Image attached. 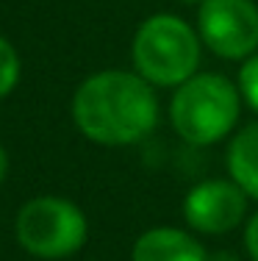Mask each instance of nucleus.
Listing matches in <instances>:
<instances>
[{
  "instance_id": "obj_8",
  "label": "nucleus",
  "mask_w": 258,
  "mask_h": 261,
  "mask_svg": "<svg viewBox=\"0 0 258 261\" xmlns=\"http://www.w3.org/2000/svg\"><path fill=\"white\" fill-rule=\"evenodd\" d=\"M228 170L244 195L258 200V122L236 134L228 150Z\"/></svg>"
},
{
  "instance_id": "obj_7",
  "label": "nucleus",
  "mask_w": 258,
  "mask_h": 261,
  "mask_svg": "<svg viewBox=\"0 0 258 261\" xmlns=\"http://www.w3.org/2000/svg\"><path fill=\"white\" fill-rule=\"evenodd\" d=\"M131 261H208L203 245L178 228H153L133 245Z\"/></svg>"
},
{
  "instance_id": "obj_3",
  "label": "nucleus",
  "mask_w": 258,
  "mask_h": 261,
  "mask_svg": "<svg viewBox=\"0 0 258 261\" xmlns=\"http://www.w3.org/2000/svg\"><path fill=\"white\" fill-rule=\"evenodd\" d=\"M133 64L147 84L181 86L200 64L197 34L175 14H156L133 36Z\"/></svg>"
},
{
  "instance_id": "obj_9",
  "label": "nucleus",
  "mask_w": 258,
  "mask_h": 261,
  "mask_svg": "<svg viewBox=\"0 0 258 261\" xmlns=\"http://www.w3.org/2000/svg\"><path fill=\"white\" fill-rule=\"evenodd\" d=\"M20 81V56L0 36V97H6Z\"/></svg>"
},
{
  "instance_id": "obj_12",
  "label": "nucleus",
  "mask_w": 258,
  "mask_h": 261,
  "mask_svg": "<svg viewBox=\"0 0 258 261\" xmlns=\"http://www.w3.org/2000/svg\"><path fill=\"white\" fill-rule=\"evenodd\" d=\"M6 170H9V159H6V150H3V145H0V184H3V178H6Z\"/></svg>"
},
{
  "instance_id": "obj_2",
  "label": "nucleus",
  "mask_w": 258,
  "mask_h": 261,
  "mask_svg": "<svg viewBox=\"0 0 258 261\" xmlns=\"http://www.w3.org/2000/svg\"><path fill=\"white\" fill-rule=\"evenodd\" d=\"M175 130L189 145H214L239 120V92L225 75L203 72L178 86L169 106Z\"/></svg>"
},
{
  "instance_id": "obj_5",
  "label": "nucleus",
  "mask_w": 258,
  "mask_h": 261,
  "mask_svg": "<svg viewBox=\"0 0 258 261\" xmlns=\"http://www.w3.org/2000/svg\"><path fill=\"white\" fill-rule=\"evenodd\" d=\"M200 36L219 59H250L258 47V6L253 0H203Z\"/></svg>"
},
{
  "instance_id": "obj_4",
  "label": "nucleus",
  "mask_w": 258,
  "mask_h": 261,
  "mask_svg": "<svg viewBox=\"0 0 258 261\" xmlns=\"http://www.w3.org/2000/svg\"><path fill=\"white\" fill-rule=\"evenodd\" d=\"M86 217L64 197H34L17 214V242L39 258H67L86 242Z\"/></svg>"
},
{
  "instance_id": "obj_6",
  "label": "nucleus",
  "mask_w": 258,
  "mask_h": 261,
  "mask_svg": "<svg viewBox=\"0 0 258 261\" xmlns=\"http://www.w3.org/2000/svg\"><path fill=\"white\" fill-rule=\"evenodd\" d=\"M247 195L236 181H203L183 200V217L200 233H228L244 220Z\"/></svg>"
},
{
  "instance_id": "obj_1",
  "label": "nucleus",
  "mask_w": 258,
  "mask_h": 261,
  "mask_svg": "<svg viewBox=\"0 0 258 261\" xmlns=\"http://www.w3.org/2000/svg\"><path fill=\"white\" fill-rule=\"evenodd\" d=\"M78 130L97 145H133L158 122V100L142 75L106 70L86 78L72 97Z\"/></svg>"
},
{
  "instance_id": "obj_13",
  "label": "nucleus",
  "mask_w": 258,
  "mask_h": 261,
  "mask_svg": "<svg viewBox=\"0 0 258 261\" xmlns=\"http://www.w3.org/2000/svg\"><path fill=\"white\" fill-rule=\"evenodd\" d=\"M183 3H203V0H183Z\"/></svg>"
},
{
  "instance_id": "obj_10",
  "label": "nucleus",
  "mask_w": 258,
  "mask_h": 261,
  "mask_svg": "<svg viewBox=\"0 0 258 261\" xmlns=\"http://www.w3.org/2000/svg\"><path fill=\"white\" fill-rule=\"evenodd\" d=\"M239 86H242L247 103L258 111V53H253L242 64V72H239Z\"/></svg>"
},
{
  "instance_id": "obj_11",
  "label": "nucleus",
  "mask_w": 258,
  "mask_h": 261,
  "mask_svg": "<svg viewBox=\"0 0 258 261\" xmlns=\"http://www.w3.org/2000/svg\"><path fill=\"white\" fill-rule=\"evenodd\" d=\"M244 245H247L250 258L258 261V214H253V217H250V222H247V231H244Z\"/></svg>"
}]
</instances>
